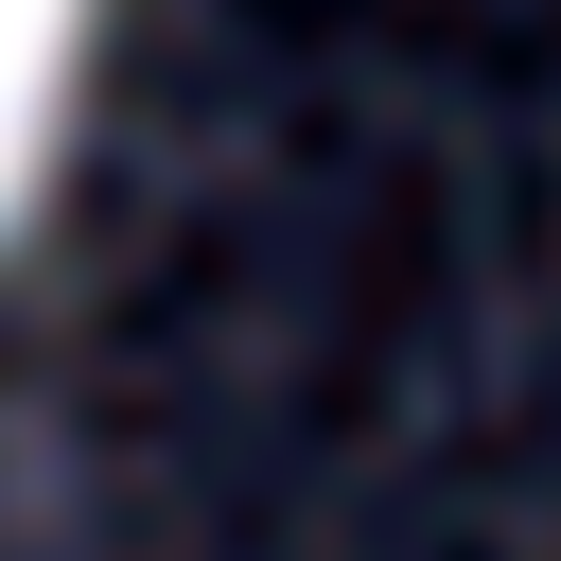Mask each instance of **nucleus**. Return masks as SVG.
Returning a JSON list of instances; mask_svg holds the SVG:
<instances>
[{
	"label": "nucleus",
	"instance_id": "1",
	"mask_svg": "<svg viewBox=\"0 0 561 561\" xmlns=\"http://www.w3.org/2000/svg\"><path fill=\"white\" fill-rule=\"evenodd\" d=\"M70 88H88V0H0V245L70 140Z\"/></svg>",
	"mask_w": 561,
	"mask_h": 561
}]
</instances>
